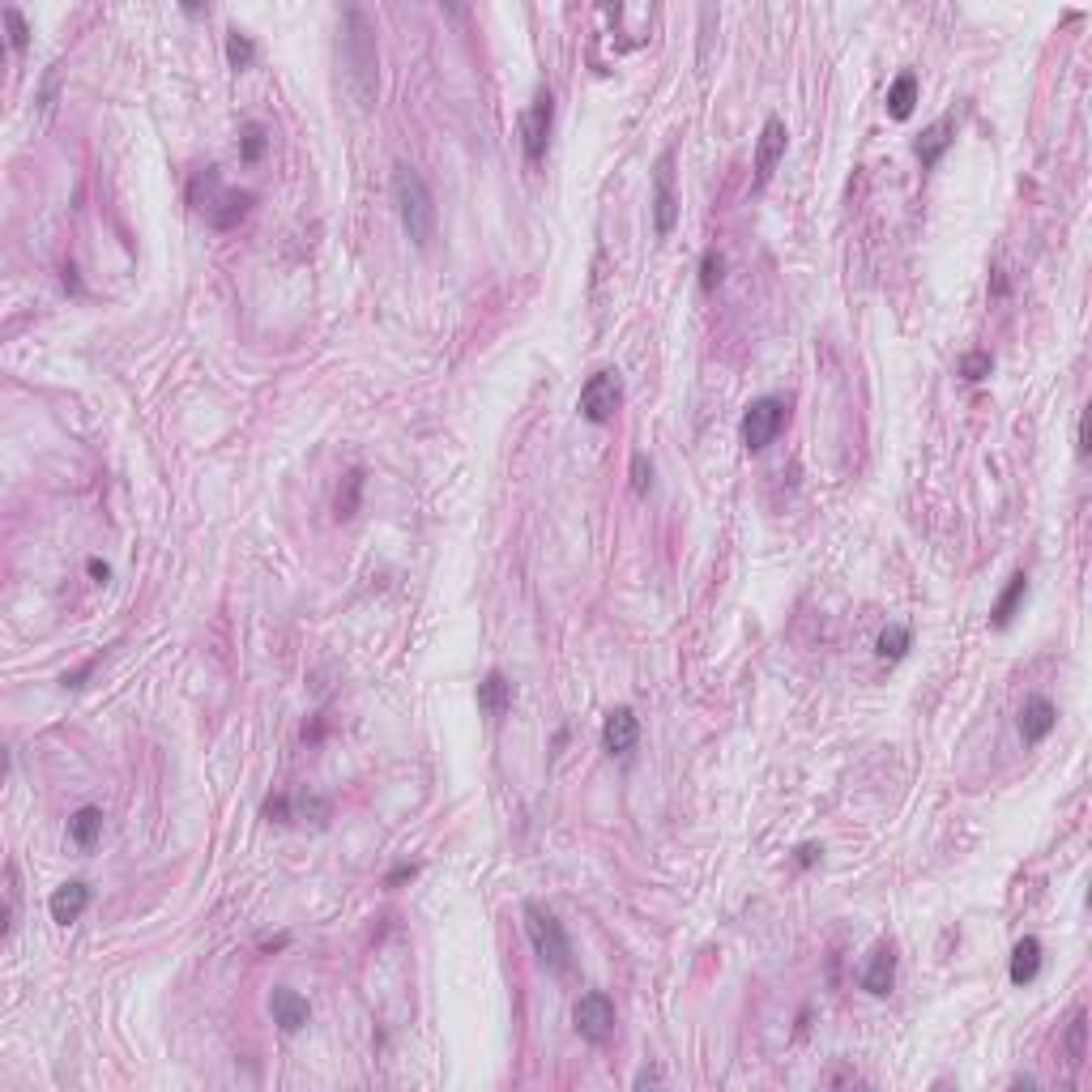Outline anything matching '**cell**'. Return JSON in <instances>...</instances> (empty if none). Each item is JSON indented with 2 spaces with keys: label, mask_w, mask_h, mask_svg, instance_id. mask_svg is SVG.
Here are the masks:
<instances>
[{
  "label": "cell",
  "mask_w": 1092,
  "mask_h": 1092,
  "mask_svg": "<svg viewBox=\"0 0 1092 1092\" xmlns=\"http://www.w3.org/2000/svg\"><path fill=\"white\" fill-rule=\"evenodd\" d=\"M892 986H897V952H892V947H875V956L863 973V990L884 998V994H892Z\"/></svg>",
  "instance_id": "cell-15"
},
{
  "label": "cell",
  "mask_w": 1092,
  "mask_h": 1092,
  "mask_svg": "<svg viewBox=\"0 0 1092 1092\" xmlns=\"http://www.w3.org/2000/svg\"><path fill=\"white\" fill-rule=\"evenodd\" d=\"M393 201H398V218L406 226V236L415 248H432L436 240V196L427 188V180L406 167V163H393Z\"/></svg>",
  "instance_id": "cell-2"
},
{
  "label": "cell",
  "mask_w": 1092,
  "mask_h": 1092,
  "mask_svg": "<svg viewBox=\"0 0 1092 1092\" xmlns=\"http://www.w3.org/2000/svg\"><path fill=\"white\" fill-rule=\"evenodd\" d=\"M226 60L236 73H244V68H253L257 60V43H253V34H244L240 26H230L226 30Z\"/></svg>",
  "instance_id": "cell-25"
},
{
  "label": "cell",
  "mask_w": 1092,
  "mask_h": 1092,
  "mask_svg": "<svg viewBox=\"0 0 1092 1092\" xmlns=\"http://www.w3.org/2000/svg\"><path fill=\"white\" fill-rule=\"evenodd\" d=\"M819 853H823L819 845H802V849H798V857H794V863H798L802 871H807V867H815V863H819Z\"/></svg>",
  "instance_id": "cell-32"
},
{
  "label": "cell",
  "mask_w": 1092,
  "mask_h": 1092,
  "mask_svg": "<svg viewBox=\"0 0 1092 1092\" xmlns=\"http://www.w3.org/2000/svg\"><path fill=\"white\" fill-rule=\"evenodd\" d=\"M678 222V192H674V150H666L653 167V226L666 240Z\"/></svg>",
  "instance_id": "cell-8"
},
{
  "label": "cell",
  "mask_w": 1092,
  "mask_h": 1092,
  "mask_svg": "<svg viewBox=\"0 0 1092 1092\" xmlns=\"http://www.w3.org/2000/svg\"><path fill=\"white\" fill-rule=\"evenodd\" d=\"M342 68H346V86L354 103L375 107V95H380V47H375V26L363 9H346L342 13Z\"/></svg>",
  "instance_id": "cell-1"
},
{
  "label": "cell",
  "mask_w": 1092,
  "mask_h": 1092,
  "mask_svg": "<svg viewBox=\"0 0 1092 1092\" xmlns=\"http://www.w3.org/2000/svg\"><path fill=\"white\" fill-rule=\"evenodd\" d=\"M1059 726V709H1054L1050 695H1029L1020 705V718H1016V730H1020V743L1025 747H1037L1050 739V730Z\"/></svg>",
  "instance_id": "cell-10"
},
{
  "label": "cell",
  "mask_w": 1092,
  "mask_h": 1092,
  "mask_svg": "<svg viewBox=\"0 0 1092 1092\" xmlns=\"http://www.w3.org/2000/svg\"><path fill=\"white\" fill-rule=\"evenodd\" d=\"M722 270H726L722 257L709 248L705 261H700V291H705V295H713V291H718V286H722Z\"/></svg>",
  "instance_id": "cell-30"
},
{
  "label": "cell",
  "mask_w": 1092,
  "mask_h": 1092,
  "mask_svg": "<svg viewBox=\"0 0 1092 1092\" xmlns=\"http://www.w3.org/2000/svg\"><path fill=\"white\" fill-rule=\"evenodd\" d=\"M1025 598H1029V577L1025 572H1016V577L1007 581V589H1002L998 594V602H994V611H990V628H1011V619H1016V611L1020 606H1025Z\"/></svg>",
  "instance_id": "cell-17"
},
{
  "label": "cell",
  "mask_w": 1092,
  "mask_h": 1092,
  "mask_svg": "<svg viewBox=\"0 0 1092 1092\" xmlns=\"http://www.w3.org/2000/svg\"><path fill=\"white\" fill-rule=\"evenodd\" d=\"M632 1084H636V1088H657V1084H661V1071H657V1067H644Z\"/></svg>",
  "instance_id": "cell-33"
},
{
  "label": "cell",
  "mask_w": 1092,
  "mask_h": 1092,
  "mask_svg": "<svg viewBox=\"0 0 1092 1092\" xmlns=\"http://www.w3.org/2000/svg\"><path fill=\"white\" fill-rule=\"evenodd\" d=\"M990 371H994V359H990L986 350H969V354H964V359H960V375H964V380H969V384L986 380Z\"/></svg>",
  "instance_id": "cell-28"
},
{
  "label": "cell",
  "mask_w": 1092,
  "mask_h": 1092,
  "mask_svg": "<svg viewBox=\"0 0 1092 1092\" xmlns=\"http://www.w3.org/2000/svg\"><path fill=\"white\" fill-rule=\"evenodd\" d=\"M521 918H525V935H529V943H533V956L542 960V969H551V973H568V969H572V943H568L564 922L555 918L551 909L533 905V901L521 909Z\"/></svg>",
  "instance_id": "cell-4"
},
{
  "label": "cell",
  "mask_w": 1092,
  "mask_h": 1092,
  "mask_svg": "<svg viewBox=\"0 0 1092 1092\" xmlns=\"http://www.w3.org/2000/svg\"><path fill=\"white\" fill-rule=\"evenodd\" d=\"M415 871H419V867H398V871L388 875V888H393V884H406V880H415Z\"/></svg>",
  "instance_id": "cell-35"
},
{
  "label": "cell",
  "mask_w": 1092,
  "mask_h": 1092,
  "mask_svg": "<svg viewBox=\"0 0 1092 1092\" xmlns=\"http://www.w3.org/2000/svg\"><path fill=\"white\" fill-rule=\"evenodd\" d=\"M478 709L487 713V718H504V713L512 709V683L499 670H491L478 683Z\"/></svg>",
  "instance_id": "cell-18"
},
{
  "label": "cell",
  "mask_w": 1092,
  "mask_h": 1092,
  "mask_svg": "<svg viewBox=\"0 0 1092 1092\" xmlns=\"http://www.w3.org/2000/svg\"><path fill=\"white\" fill-rule=\"evenodd\" d=\"M363 487H367V474H363V470H350V474L342 478V487H337V499H333V516H337V521H350V516L359 512V504H363Z\"/></svg>",
  "instance_id": "cell-20"
},
{
  "label": "cell",
  "mask_w": 1092,
  "mask_h": 1092,
  "mask_svg": "<svg viewBox=\"0 0 1092 1092\" xmlns=\"http://www.w3.org/2000/svg\"><path fill=\"white\" fill-rule=\"evenodd\" d=\"M572 1025H577V1033L589 1046H606L611 1042V1033H615V1002L606 994H598V990L581 994L577 1007H572Z\"/></svg>",
  "instance_id": "cell-7"
},
{
  "label": "cell",
  "mask_w": 1092,
  "mask_h": 1092,
  "mask_svg": "<svg viewBox=\"0 0 1092 1092\" xmlns=\"http://www.w3.org/2000/svg\"><path fill=\"white\" fill-rule=\"evenodd\" d=\"M1037 973H1042V939H1033L1025 935L1016 943V952H1011V986H1029V981H1037Z\"/></svg>",
  "instance_id": "cell-16"
},
{
  "label": "cell",
  "mask_w": 1092,
  "mask_h": 1092,
  "mask_svg": "<svg viewBox=\"0 0 1092 1092\" xmlns=\"http://www.w3.org/2000/svg\"><path fill=\"white\" fill-rule=\"evenodd\" d=\"M270 1011H274V1025H278L282 1033H299V1029L312 1020L308 998H303L299 990H286V986H278V990L270 994Z\"/></svg>",
  "instance_id": "cell-14"
},
{
  "label": "cell",
  "mask_w": 1092,
  "mask_h": 1092,
  "mask_svg": "<svg viewBox=\"0 0 1092 1092\" xmlns=\"http://www.w3.org/2000/svg\"><path fill=\"white\" fill-rule=\"evenodd\" d=\"M86 572H91V577H95L99 585H107V581H112V568H107L103 560H91V564H86Z\"/></svg>",
  "instance_id": "cell-34"
},
{
  "label": "cell",
  "mask_w": 1092,
  "mask_h": 1092,
  "mask_svg": "<svg viewBox=\"0 0 1092 1092\" xmlns=\"http://www.w3.org/2000/svg\"><path fill=\"white\" fill-rule=\"evenodd\" d=\"M86 905H91V884H82V880H68V884H60L56 892H51V901H47V913H51V922L68 926V922H77V918H82V913H86Z\"/></svg>",
  "instance_id": "cell-13"
},
{
  "label": "cell",
  "mask_w": 1092,
  "mask_h": 1092,
  "mask_svg": "<svg viewBox=\"0 0 1092 1092\" xmlns=\"http://www.w3.org/2000/svg\"><path fill=\"white\" fill-rule=\"evenodd\" d=\"M68 836H73L77 849H95V840L103 836V811L99 807H82L68 819Z\"/></svg>",
  "instance_id": "cell-22"
},
{
  "label": "cell",
  "mask_w": 1092,
  "mask_h": 1092,
  "mask_svg": "<svg viewBox=\"0 0 1092 1092\" xmlns=\"http://www.w3.org/2000/svg\"><path fill=\"white\" fill-rule=\"evenodd\" d=\"M1063 1046H1067V1063H1071V1071H1080V1067L1088 1063V1016H1084V1011L1071 1016Z\"/></svg>",
  "instance_id": "cell-23"
},
{
  "label": "cell",
  "mask_w": 1092,
  "mask_h": 1092,
  "mask_svg": "<svg viewBox=\"0 0 1092 1092\" xmlns=\"http://www.w3.org/2000/svg\"><path fill=\"white\" fill-rule=\"evenodd\" d=\"M265 150H270V133H265V124H257V120H248L244 129H240V163H248V167H257L261 158H265Z\"/></svg>",
  "instance_id": "cell-24"
},
{
  "label": "cell",
  "mask_w": 1092,
  "mask_h": 1092,
  "mask_svg": "<svg viewBox=\"0 0 1092 1092\" xmlns=\"http://www.w3.org/2000/svg\"><path fill=\"white\" fill-rule=\"evenodd\" d=\"M952 133H956V120L943 116V120H935V124H930V129L918 137V158H922V167H935V163H939L943 150L952 146Z\"/></svg>",
  "instance_id": "cell-19"
},
{
  "label": "cell",
  "mask_w": 1092,
  "mask_h": 1092,
  "mask_svg": "<svg viewBox=\"0 0 1092 1092\" xmlns=\"http://www.w3.org/2000/svg\"><path fill=\"white\" fill-rule=\"evenodd\" d=\"M785 120L781 116H768L764 129H760V141H756V184H768L773 180L777 163L785 158Z\"/></svg>",
  "instance_id": "cell-11"
},
{
  "label": "cell",
  "mask_w": 1092,
  "mask_h": 1092,
  "mask_svg": "<svg viewBox=\"0 0 1092 1092\" xmlns=\"http://www.w3.org/2000/svg\"><path fill=\"white\" fill-rule=\"evenodd\" d=\"M188 201L196 205L209 218V226H218V230H230V226H240L248 213H253L257 205V196L253 192H236V188H222L218 180V171L205 167L196 180L188 184Z\"/></svg>",
  "instance_id": "cell-3"
},
{
  "label": "cell",
  "mask_w": 1092,
  "mask_h": 1092,
  "mask_svg": "<svg viewBox=\"0 0 1092 1092\" xmlns=\"http://www.w3.org/2000/svg\"><path fill=\"white\" fill-rule=\"evenodd\" d=\"M551 124H555V95L542 86V91L533 95L525 120H521V141H525V158H529V163H542L547 141H551Z\"/></svg>",
  "instance_id": "cell-9"
},
{
  "label": "cell",
  "mask_w": 1092,
  "mask_h": 1092,
  "mask_svg": "<svg viewBox=\"0 0 1092 1092\" xmlns=\"http://www.w3.org/2000/svg\"><path fill=\"white\" fill-rule=\"evenodd\" d=\"M577 406H581V419L585 423H594V427L611 423L619 415V406H623V380H619V371L602 367V371L589 375V380L581 384V402Z\"/></svg>",
  "instance_id": "cell-6"
},
{
  "label": "cell",
  "mask_w": 1092,
  "mask_h": 1092,
  "mask_svg": "<svg viewBox=\"0 0 1092 1092\" xmlns=\"http://www.w3.org/2000/svg\"><path fill=\"white\" fill-rule=\"evenodd\" d=\"M0 17H5V26H9V43H13V51H26V43H30V30H26V17L17 13L13 5H5L0 9Z\"/></svg>",
  "instance_id": "cell-29"
},
{
  "label": "cell",
  "mask_w": 1092,
  "mask_h": 1092,
  "mask_svg": "<svg viewBox=\"0 0 1092 1092\" xmlns=\"http://www.w3.org/2000/svg\"><path fill=\"white\" fill-rule=\"evenodd\" d=\"M649 487H653V461L644 457V453H636V457H632V491L644 495Z\"/></svg>",
  "instance_id": "cell-31"
},
{
  "label": "cell",
  "mask_w": 1092,
  "mask_h": 1092,
  "mask_svg": "<svg viewBox=\"0 0 1092 1092\" xmlns=\"http://www.w3.org/2000/svg\"><path fill=\"white\" fill-rule=\"evenodd\" d=\"M909 640H913V632L905 628V623H892V628H884V636H880L875 649H880L884 661H901L909 653Z\"/></svg>",
  "instance_id": "cell-26"
},
{
  "label": "cell",
  "mask_w": 1092,
  "mask_h": 1092,
  "mask_svg": "<svg viewBox=\"0 0 1092 1092\" xmlns=\"http://www.w3.org/2000/svg\"><path fill=\"white\" fill-rule=\"evenodd\" d=\"M913 107H918V77H913V73H901L897 82L888 86V116H892V120H909Z\"/></svg>",
  "instance_id": "cell-21"
},
{
  "label": "cell",
  "mask_w": 1092,
  "mask_h": 1092,
  "mask_svg": "<svg viewBox=\"0 0 1092 1092\" xmlns=\"http://www.w3.org/2000/svg\"><path fill=\"white\" fill-rule=\"evenodd\" d=\"M636 739H640V722H636L632 709H611V713H606V722H602V747L611 751V756H628V751L636 747Z\"/></svg>",
  "instance_id": "cell-12"
},
{
  "label": "cell",
  "mask_w": 1092,
  "mask_h": 1092,
  "mask_svg": "<svg viewBox=\"0 0 1092 1092\" xmlns=\"http://www.w3.org/2000/svg\"><path fill=\"white\" fill-rule=\"evenodd\" d=\"M17 901H22V888H17V867H5V939L17 930Z\"/></svg>",
  "instance_id": "cell-27"
},
{
  "label": "cell",
  "mask_w": 1092,
  "mask_h": 1092,
  "mask_svg": "<svg viewBox=\"0 0 1092 1092\" xmlns=\"http://www.w3.org/2000/svg\"><path fill=\"white\" fill-rule=\"evenodd\" d=\"M785 419H790V406H785L781 398H756L743 410V423H739L743 449L747 453H764L768 444L785 432Z\"/></svg>",
  "instance_id": "cell-5"
}]
</instances>
